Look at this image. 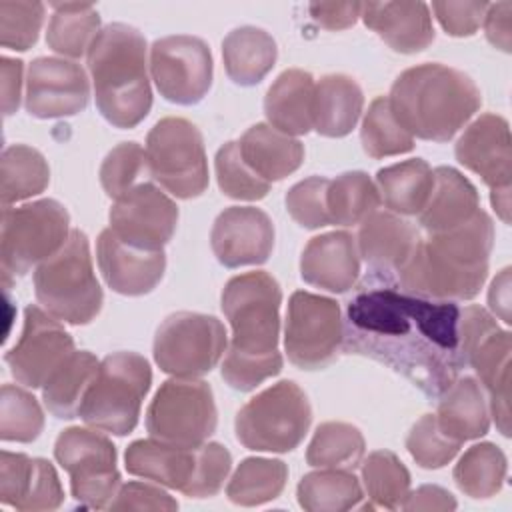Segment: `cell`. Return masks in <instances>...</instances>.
I'll use <instances>...</instances> for the list:
<instances>
[{
  "label": "cell",
  "mask_w": 512,
  "mask_h": 512,
  "mask_svg": "<svg viewBox=\"0 0 512 512\" xmlns=\"http://www.w3.org/2000/svg\"><path fill=\"white\" fill-rule=\"evenodd\" d=\"M124 464L132 476L152 480L190 498H208L220 492L232 468V456L218 442L188 448L150 436L126 448Z\"/></svg>",
  "instance_id": "cell-6"
},
{
  "label": "cell",
  "mask_w": 512,
  "mask_h": 512,
  "mask_svg": "<svg viewBox=\"0 0 512 512\" xmlns=\"http://www.w3.org/2000/svg\"><path fill=\"white\" fill-rule=\"evenodd\" d=\"M328 178L310 176L294 184L286 194V210L294 222L304 228L316 230L330 224L328 206H326V192H328Z\"/></svg>",
  "instance_id": "cell-50"
},
{
  "label": "cell",
  "mask_w": 512,
  "mask_h": 512,
  "mask_svg": "<svg viewBox=\"0 0 512 512\" xmlns=\"http://www.w3.org/2000/svg\"><path fill=\"white\" fill-rule=\"evenodd\" d=\"M278 48L274 38L256 26H240L222 42V60L228 78L240 86H256L274 68Z\"/></svg>",
  "instance_id": "cell-33"
},
{
  "label": "cell",
  "mask_w": 512,
  "mask_h": 512,
  "mask_svg": "<svg viewBox=\"0 0 512 512\" xmlns=\"http://www.w3.org/2000/svg\"><path fill=\"white\" fill-rule=\"evenodd\" d=\"M48 182H50L48 162L36 148L26 144H12L2 152V162H0L2 208L44 192Z\"/></svg>",
  "instance_id": "cell-37"
},
{
  "label": "cell",
  "mask_w": 512,
  "mask_h": 512,
  "mask_svg": "<svg viewBox=\"0 0 512 512\" xmlns=\"http://www.w3.org/2000/svg\"><path fill=\"white\" fill-rule=\"evenodd\" d=\"M148 174L180 200L198 198L208 188V160L200 130L186 118L158 120L146 138Z\"/></svg>",
  "instance_id": "cell-11"
},
{
  "label": "cell",
  "mask_w": 512,
  "mask_h": 512,
  "mask_svg": "<svg viewBox=\"0 0 512 512\" xmlns=\"http://www.w3.org/2000/svg\"><path fill=\"white\" fill-rule=\"evenodd\" d=\"M300 276L306 284L344 294L360 276V254L350 232H326L308 240L300 256Z\"/></svg>",
  "instance_id": "cell-25"
},
{
  "label": "cell",
  "mask_w": 512,
  "mask_h": 512,
  "mask_svg": "<svg viewBox=\"0 0 512 512\" xmlns=\"http://www.w3.org/2000/svg\"><path fill=\"white\" fill-rule=\"evenodd\" d=\"M342 336L344 322L336 300L304 290L290 296L284 348L294 366L302 370L326 368L336 360Z\"/></svg>",
  "instance_id": "cell-16"
},
{
  "label": "cell",
  "mask_w": 512,
  "mask_h": 512,
  "mask_svg": "<svg viewBox=\"0 0 512 512\" xmlns=\"http://www.w3.org/2000/svg\"><path fill=\"white\" fill-rule=\"evenodd\" d=\"M148 172L146 150L138 142H122L112 148L100 166V184L110 198H120Z\"/></svg>",
  "instance_id": "cell-47"
},
{
  "label": "cell",
  "mask_w": 512,
  "mask_h": 512,
  "mask_svg": "<svg viewBox=\"0 0 512 512\" xmlns=\"http://www.w3.org/2000/svg\"><path fill=\"white\" fill-rule=\"evenodd\" d=\"M418 230L394 212L374 210L360 222L356 246L370 270L396 272L418 244Z\"/></svg>",
  "instance_id": "cell-27"
},
{
  "label": "cell",
  "mask_w": 512,
  "mask_h": 512,
  "mask_svg": "<svg viewBox=\"0 0 512 512\" xmlns=\"http://www.w3.org/2000/svg\"><path fill=\"white\" fill-rule=\"evenodd\" d=\"M312 20L326 30H344L356 24L362 2H314L308 6Z\"/></svg>",
  "instance_id": "cell-53"
},
{
  "label": "cell",
  "mask_w": 512,
  "mask_h": 512,
  "mask_svg": "<svg viewBox=\"0 0 512 512\" xmlns=\"http://www.w3.org/2000/svg\"><path fill=\"white\" fill-rule=\"evenodd\" d=\"M488 6H490L488 2H480V0L432 2L436 20L440 22V26L444 28L446 34L456 36V38L476 34L480 24L484 22Z\"/></svg>",
  "instance_id": "cell-51"
},
{
  "label": "cell",
  "mask_w": 512,
  "mask_h": 512,
  "mask_svg": "<svg viewBox=\"0 0 512 512\" xmlns=\"http://www.w3.org/2000/svg\"><path fill=\"white\" fill-rule=\"evenodd\" d=\"M388 100L412 136L448 142L478 112L482 94L464 72L430 62L404 70L394 80Z\"/></svg>",
  "instance_id": "cell-4"
},
{
  "label": "cell",
  "mask_w": 512,
  "mask_h": 512,
  "mask_svg": "<svg viewBox=\"0 0 512 512\" xmlns=\"http://www.w3.org/2000/svg\"><path fill=\"white\" fill-rule=\"evenodd\" d=\"M110 230L140 250H164L178 224V206L156 184L140 182L114 200Z\"/></svg>",
  "instance_id": "cell-19"
},
{
  "label": "cell",
  "mask_w": 512,
  "mask_h": 512,
  "mask_svg": "<svg viewBox=\"0 0 512 512\" xmlns=\"http://www.w3.org/2000/svg\"><path fill=\"white\" fill-rule=\"evenodd\" d=\"M54 456L70 476L76 502L96 510L110 506L120 488V472L116 446L102 430L80 426L62 430L54 444Z\"/></svg>",
  "instance_id": "cell-14"
},
{
  "label": "cell",
  "mask_w": 512,
  "mask_h": 512,
  "mask_svg": "<svg viewBox=\"0 0 512 512\" xmlns=\"http://www.w3.org/2000/svg\"><path fill=\"white\" fill-rule=\"evenodd\" d=\"M492 206L498 212V216L508 224L510 222V188H498L490 194Z\"/></svg>",
  "instance_id": "cell-58"
},
{
  "label": "cell",
  "mask_w": 512,
  "mask_h": 512,
  "mask_svg": "<svg viewBox=\"0 0 512 512\" xmlns=\"http://www.w3.org/2000/svg\"><path fill=\"white\" fill-rule=\"evenodd\" d=\"M362 148L372 158L406 154L414 148V136L398 122L388 96H378L368 106L360 128Z\"/></svg>",
  "instance_id": "cell-44"
},
{
  "label": "cell",
  "mask_w": 512,
  "mask_h": 512,
  "mask_svg": "<svg viewBox=\"0 0 512 512\" xmlns=\"http://www.w3.org/2000/svg\"><path fill=\"white\" fill-rule=\"evenodd\" d=\"M454 154L456 160L478 174L490 190L510 188L512 152L506 118L498 114H482L476 118L458 138Z\"/></svg>",
  "instance_id": "cell-22"
},
{
  "label": "cell",
  "mask_w": 512,
  "mask_h": 512,
  "mask_svg": "<svg viewBox=\"0 0 512 512\" xmlns=\"http://www.w3.org/2000/svg\"><path fill=\"white\" fill-rule=\"evenodd\" d=\"M68 210L52 198L2 208L0 266L4 282L54 256L70 236Z\"/></svg>",
  "instance_id": "cell-10"
},
{
  "label": "cell",
  "mask_w": 512,
  "mask_h": 512,
  "mask_svg": "<svg viewBox=\"0 0 512 512\" xmlns=\"http://www.w3.org/2000/svg\"><path fill=\"white\" fill-rule=\"evenodd\" d=\"M360 18L400 54L422 52L434 42L430 6L424 2H366Z\"/></svg>",
  "instance_id": "cell-26"
},
{
  "label": "cell",
  "mask_w": 512,
  "mask_h": 512,
  "mask_svg": "<svg viewBox=\"0 0 512 512\" xmlns=\"http://www.w3.org/2000/svg\"><path fill=\"white\" fill-rule=\"evenodd\" d=\"M438 398L436 422L448 438L462 444L488 432L490 410L482 386L472 376L456 378Z\"/></svg>",
  "instance_id": "cell-31"
},
{
  "label": "cell",
  "mask_w": 512,
  "mask_h": 512,
  "mask_svg": "<svg viewBox=\"0 0 512 512\" xmlns=\"http://www.w3.org/2000/svg\"><path fill=\"white\" fill-rule=\"evenodd\" d=\"M314 88L316 82L310 72L284 70L264 98L268 124L288 136L308 134L314 128Z\"/></svg>",
  "instance_id": "cell-28"
},
{
  "label": "cell",
  "mask_w": 512,
  "mask_h": 512,
  "mask_svg": "<svg viewBox=\"0 0 512 512\" xmlns=\"http://www.w3.org/2000/svg\"><path fill=\"white\" fill-rule=\"evenodd\" d=\"M98 368L100 362L92 352L74 350L42 386V400L48 412L62 420L76 418L84 394L98 374Z\"/></svg>",
  "instance_id": "cell-35"
},
{
  "label": "cell",
  "mask_w": 512,
  "mask_h": 512,
  "mask_svg": "<svg viewBox=\"0 0 512 512\" xmlns=\"http://www.w3.org/2000/svg\"><path fill=\"white\" fill-rule=\"evenodd\" d=\"M432 192L418 214V224L426 234L450 230L468 222L480 210V198L474 184L450 166H438Z\"/></svg>",
  "instance_id": "cell-29"
},
{
  "label": "cell",
  "mask_w": 512,
  "mask_h": 512,
  "mask_svg": "<svg viewBox=\"0 0 512 512\" xmlns=\"http://www.w3.org/2000/svg\"><path fill=\"white\" fill-rule=\"evenodd\" d=\"M460 348L490 396V416L502 436H510V332L480 306L460 310Z\"/></svg>",
  "instance_id": "cell-12"
},
{
  "label": "cell",
  "mask_w": 512,
  "mask_h": 512,
  "mask_svg": "<svg viewBox=\"0 0 512 512\" xmlns=\"http://www.w3.org/2000/svg\"><path fill=\"white\" fill-rule=\"evenodd\" d=\"M488 304L490 308L506 322L510 324V268H504L492 282L488 292Z\"/></svg>",
  "instance_id": "cell-57"
},
{
  "label": "cell",
  "mask_w": 512,
  "mask_h": 512,
  "mask_svg": "<svg viewBox=\"0 0 512 512\" xmlns=\"http://www.w3.org/2000/svg\"><path fill=\"white\" fill-rule=\"evenodd\" d=\"M96 258L106 284L124 296L152 292L166 270L164 250L134 248L122 242L110 228L98 236Z\"/></svg>",
  "instance_id": "cell-23"
},
{
  "label": "cell",
  "mask_w": 512,
  "mask_h": 512,
  "mask_svg": "<svg viewBox=\"0 0 512 512\" xmlns=\"http://www.w3.org/2000/svg\"><path fill=\"white\" fill-rule=\"evenodd\" d=\"M110 510H176L178 502L164 492L162 488H156L152 484L144 482H128L122 484L114 496V500L108 506Z\"/></svg>",
  "instance_id": "cell-52"
},
{
  "label": "cell",
  "mask_w": 512,
  "mask_h": 512,
  "mask_svg": "<svg viewBox=\"0 0 512 512\" xmlns=\"http://www.w3.org/2000/svg\"><path fill=\"white\" fill-rule=\"evenodd\" d=\"M362 464V482L374 506L396 510L402 508L410 494V472L390 450L368 454Z\"/></svg>",
  "instance_id": "cell-43"
},
{
  "label": "cell",
  "mask_w": 512,
  "mask_h": 512,
  "mask_svg": "<svg viewBox=\"0 0 512 512\" xmlns=\"http://www.w3.org/2000/svg\"><path fill=\"white\" fill-rule=\"evenodd\" d=\"M88 70L100 114L116 128L138 126L152 108L146 40L128 24H108L88 50Z\"/></svg>",
  "instance_id": "cell-5"
},
{
  "label": "cell",
  "mask_w": 512,
  "mask_h": 512,
  "mask_svg": "<svg viewBox=\"0 0 512 512\" xmlns=\"http://www.w3.org/2000/svg\"><path fill=\"white\" fill-rule=\"evenodd\" d=\"M484 30L486 38L492 46L500 48L502 52H510V38H512V2H496L490 4L484 16Z\"/></svg>",
  "instance_id": "cell-54"
},
{
  "label": "cell",
  "mask_w": 512,
  "mask_h": 512,
  "mask_svg": "<svg viewBox=\"0 0 512 512\" xmlns=\"http://www.w3.org/2000/svg\"><path fill=\"white\" fill-rule=\"evenodd\" d=\"M288 480V466L274 458H244L234 470L226 496L238 506H260L276 500Z\"/></svg>",
  "instance_id": "cell-39"
},
{
  "label": "cell",
  "mask_w": 512,
  "mask_h": 512,
  "mask_svg": "<svg viewBox=\"0 0 512 512\" xmlns=\"http://www.w3.org/2000/svg\"><path fill=\"white\" fill-rule=\"evenodd\" d=\"M42 2H0V44L10 50L24 52L38 40L44 22Z\"/></svg>",
  "instance_id": "cell-49"
},
{
  "label": "cell",
  "mask_w": 512,
  "mask_h": 512,
  "mask_svg": "<svg viewBox=\"0 0 512 512\" xmlns=\"http://www.w3.org/2000/svg\"><path fill=\"white\" fill-rule=\"evenodd\" d=\"M370 272L346 304L342 350L378 360L438 398L466 366L458 304L404 292L392 272Z\"/></svg>",
  "instance_id": "cell-1"
},
{
  "label": "cell",
  "mask_w": 512,
  "mask_h": 512,
  "mask_svg": "<svg viewBox=\"0 0 512 512\" xmlns=\"http://www.w3.org/2000/svg\"><path fill=\"white\" fill-rule=\"evenodd\" d=\"M366 452L362 432L348 422H322L306 450V462L314 468L354 470Z\"/></svg>",
  "instance_id": "cell-41"
},
{
  "label": "cell",
  "mask_w": 512,
  "mask_h": 512,
  "mask_svg": "<svg viewBox=\"0 0 512 512\" xmlns=\"http://www.w3.org/2000/svg\"><path fill=\"white\" fill-rule=\"evenodd\" d=\"M34 292L42 308L60 322L82 326L98 316L104 294L82 230H72L64 246L36 266Z\"/></svg>",
  "instance_id": "cell-7"
},
{
  "label": "cell",
  "mask_w": 512,
  "mask_h": 512,
  "mask_svg": "<svg viewBox=\"0 0 512 512\" xmlns=\"http://www.w3.org/2000/svg\"><path fill=\"white\" fill-rule=\"evenodd\" d=\"M152 384V370L136 352L108 354L80 404L78 416L90 428L116 436L130 434Z\"/></svg>",
  "instance_id": "cell-8"
},
{
  "label": "cell",
  "mask_w": 512,
  "mask_h": 512,
  "mask_svg": "<svg viewBox=\"0 0 512 512\" xmlns=\"http://www.w3.org/2000/svg\"><path fill=\"white\" fill-rule=\"evenodd\" d=\"M460 442L448 438L438 422L436 414H424L408 432L406 448L420 468L436 470L446 466L460 450Z\"/></svg>",
  "instance_id": "cell-48"
},
{
  "label": "cell",
  "mask_w": 512,
  "mask_h": 512,
  "mask_svg": "<svg viewBox=\"0 0 512 512\" xmlns=\"http://www.w3.org/2000/svg\"><path fill=\"white\" fill-rule=\"evenodd\" d=\"M312 422V408L304 390L282 380L254 398L236 414L234 430L238 442L256 452H290L304 440Z\"/></svg>",
  "instance_id": "cell-9"
},
{
  "label": "cell",
  "mask_w": 512,
  "mask_h": 512,
  "mask_svg": "<svg viewBox=\"0 0 512 512\" xmlns=\"http://www.w3.org/2000/svg\"><path fill=\"white\" fill-rule=\"evenodd\" d=\"M508 462L504 452L492 442L470 446L454 466V482L470 498H490L498 494L506 480Z\"/></svg>",
  "instance_id": "cell-40"
},
{
  "label": "cell",
  "mask_w": 512,
  "mask_h": 512,
  "mask_svg": "<svg viewBox=\"0 0 512 512\" xmlns=\"http://www.w3.org/2000/svg\"><path fill=\"white\" fill-rule=\"evenodd\" d=\"M494 246L492 218L480 208L468 222L426 234L396 270L404 292L430 300H472L486 276Z\"/></svg>",
  "instance_id": "cell-3"
},
{
  "label": "cell",
  "mask_w": 512,
  "mask_h": 512,
  "mask_svg": "<svg viewBox=\"0 0 512 512\" xmlns=\"http://www.w3.org/2000/svg\"><path fill=\"white\" fill-rule=\"evenodd\" d=\"M210 244L226 268L264 264L274 248V224L260 208L230 206L216 216Z\"/></svg>",
  "instance_id": "cell-21"
},
{
  "label": "cell",
  "mask_w": 512,
  "mask_h": 512,
  "mask_svg": "<svg viewBox=\"0 0 512 512\" xmlns=\"http://www.w3.org/2000/svg\"><path fill=\"white\" fill-rule=\"evenodd\" d=\"M364 94L356 80L328 74L314 88V130L326 138L350 134L362 114Z\"/></svg>",
  "instance_id": "cell-32"
},
{
  "label": "cell",
  "mask_w": 512,
  "mask_h": 512,
  "mask_svg": "<svg viewBox=\"0 0 512 512\" xmlns=\"http://www.w3.org/2000/svg\"><path fill=\"white\" fill-rule=\"evenodd\" d=\"M434 172L422 158H410L376 172V188L380 200L394 214L416 216L428 202Z\"/></svg>",
  "instance_id": "cell-34"
},
{
  "label": "cell",
  "mask_w": 512,
  "mask_h": 512,
  "mask_svg": "<svg viewBox=\"0 0 512 512\" xmlns=\"http://www.w3.org/2000/svg\"><path fill=\"white\" fill-rule=\"evenodd\" d=\"M298 504L308 512H344L360 504L362 486L352 470L324 468L302 476L296 488Z\"/></svg>",
  "instance_id": "cell-38"
},
{
  "label": "cell",
  "mask_w": 512,
  "mask_h": 512,
  "mask_svg": "<svg viewBox=\"0 0 512 512\" xmlns=\"http://www.w3.org/2000/svg\"><path fill=\"white\" fill-rule=\"evenodd\" d=\"M44 428V412L38 400L14 384L0 390V438L4 442H32Z\"/></svg>",
  "instance_id": "cell-45"
},
{
  "label": "cell",
  "mask_w": 512,
  "mask_h": 512,
  "mask_svg": "<svg viewBox=\"0 0 512 512\" xmlns=\"http://www.w3.org/2000/svg\"><path fill=\"white\" fill-rule=\"evenodd\" d=\"M404 510H454L456 508V500L454 496L440 488V486H420L418 490L410 492L402 504Z\"/></svg>",
  "instance_id": "cell-56"
},
{
  "label": "cell",
  "mask_w": 512,
  "mask_h": 512,
  "mask_svg": "<svg viewBox=\"0 0 512 512\" xmlns=\"http://www.w3.org/2000/svg\"><path fill=\"white\" fill-rule=\"evenodd\" d=\"M226 344V328L216 316L174 312L156 330L154 360L166 374L198 378L216 368Z\"/></svg>",
  "instance_id": "cell-15"
},
{
  "label": "cell",
  "mask_w": 512,
  "mask_h": 512,
  "mask_svg": "<svg viewBox=\"0 0 512 512\" xmlns=\"http://www.w3.org/2000/svg\"><path fill=\"white\" fill-rule=\"evenodd\" d=\"M22 60H14L8 56L0 58L2 72V110L4 116H10L20 106V90H22Z\"/></svg>",
  "instance_id": "cell-55"
},
{
  "label": "cell",
  "mask_w": 512,
  "mask_h": 512,
  "mask_svg": "<svg viewBox=\"0 0 512 512\" xmlns=\"http://www.w3.org/2000/svg\"><path fill=\"white\" fill-rule=\"evenodd\" d=\"M380 192L376 182L366 172H344L330 180L326 192V206L330 224L354 226L360 224L380 206Z\"/></svg>",
  "instance_id": "cell-42"
},
{
  "label": "cell",
  "mask_w": 512,
  "mask_h": 512,
  "mask_svg": "<svg viewBox=\"0 0 512 512\" xmlns=\"http://www.w3.org/2000/svg\"><path fill=\"white\" fill-rule=\"evenodd\" d=\"M244 162L266 182H278L296 172L304 160L300 140L272 128L270 124L250 126L238 140Z\"/></svg>",
  "instance_id": "cell-30"
},
{
  "label": "cell",
  "mask_w": 512,
  "mask_h": 512,
  "mask_svg": "<svg viewBox=\"0 0 512 512\" xmlns=\"http://www.w3.org/2000/svg\"><path fill=\"white\" fill-rule=\"evenodd\" d=\"M0 502L20 512L56 510L64 502V490L48 460L2 450Z\"/></svg>",
  "instance_id": "cell-24"
},
{
  "label": "cell",
  "mask_w": 512,
  "mask_h": 512,
  "mask_svg": "<svg viewBox=\"0 0 512 512\" xmlns=\"http://www.w3.org/2000/svg\"><path fill=\"white\" fill-rule=\"evenodd\" d=\"M220 302L232 328L222 378L230 388L250 392L284 364L278 350L282 290L268 272L256 270L230 278Z\"/></svg>",
  "instance_id": "cell-2"
},
{
  "label": "cell",
  "mask_w": 512,
  "mask_h": 512,
  "mask_svg": "<svg viewBox=\"0 0 512 512\" xmlns=\"http://www.w3.org/2000/svg\"><path fill=\"white\" fill-rule=\"evenodd\" d=\"M218 412L208 382L174 376L156 390L146 410V430L162 442L196 448L214 434Z\"/></svg>",
  "instance_id": "cell-13"
},
{
  "label": "cell",
  "mask_w": 512,
  "mask_h": 512,
  "mask_svg": "<svg viewBox=\"0 0 512 512\" xmlns=\"http://www.w3.org/2000/svg\"><path fill=\"white\" fill-rule=\"evenodd\" d=\"M54 12L46 32V44L68 58L88 54L100 34V16L92 4L54 2Z\"/></svg>",
  "instance_id": "cell-36"
},
{
  "label": "cell",
  "mask_w": 512,
  "mask_h": 512,
  "mask_svg": "<svg viewBox=\"0 0 512 512\" xmlns=\"http://www.w3.org/2000/svg\"><path fill=\"white\" fill-rule=\"evenodd\" d=\"M72 352L74 340L60 320L30 304L24 310L22 334L4 360L16 382L28 388H42Z\"/></svg>",
  "instance_id": "cell-18"
},
{
  "label": "cell",
  "mask_w": 512,
  "mask_h": 512,
  "mask_svg": "<svg viewBox=\"0 0 512 512\" xmlns=\"http://www.w3.org/2000/svg\"><path fill=\"white\" fill-rule=\"evenodd\" d=\"M220 190L234 200H260L268 194L270 182L262 180L242 158L238 142L220 146L214 158Z\"/></svg>",
  "instance_id": "cell-46"
},
{
  "label": "cell",
  "mask_w": 512,
  "mask_h": 512,
  "mask_svg": "<svg viewBox=\"0 0 512 512\" xmlns=\"http://www.w3.org/2000/svg\"><path fill=\"white\" fill-rule=\"evenodd\" d=\"M26 110L36 118L74 116L88 106L90 82L76 62L40 56L26 74Z\"/></svg>",
  "instance_id": "cell-20"
},
{
  "label": "cell",
  "mask_w": 512,
  "mask_h": 512,
  "mask_svg": "<svg viewBox=\"0 0 512 512\" xmlns=\"http://www.w3.org/2000/svg\"><path fill=\"white\" fill-rule=\"evenodd\" d=\"M212 70L210 48L198 36H166L150 48V74L168 102L198 104L212 86Z\"/></svg>",
  "instance_id": "cell-17"
}]
</instances>
